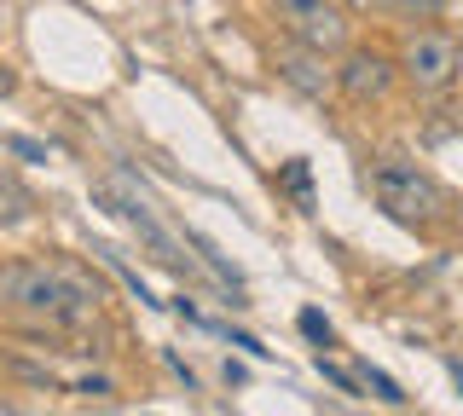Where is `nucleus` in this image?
<instances>
[{"label":"nucleus","instance_id":"nucleus-1","mask_svg":"<svg viewBox=\"0 0 463 416\" xmlns=\"http://www.w3.org/2000/svg\"><path fill=\"white\" fill-rule=\"evenodd\" d=\"M0 307L47 336H64V329L99 319V290L58 261H6L0 266Z\"/></svg>","mask_w":463,"mask_h":416},{"label":"nucleus","instance_id":"nucleus-2","mask_svg":"<svg viewBox=\"0 0 463 416\" xmlns=\"http://www.w3.org/2000/svg\"><path fill=\"white\" fill-rule=\"evenodd\" d=\"M365 185H371L376 208H383L388 220L411 226V232H429V226H440V220H446V191H440V180L423 174L417 162L383 156V162H371Z\"/></svg>","mask_w":463,"mask_h":416},{"label":"nucleus","instance_id":"nucleus-3","mask_svg":"<svg viewBox=\"0 0 463 416\" xmlns=\"http://www.w3.org/2000/svg\"><path fill=\"white\" fill-rule=\"evenodd\" d=\"M93 203L105 208L110 220H122L128 232H134V237H139V243H145V249H151V254H156V261H163L168 272H192V254L180 249V237H174L168 226H163V214L151 208V197H145V191H139V185L128 180V174L99 180V185H93Z\"/></svg>","mask_w":463,"mask_h":416},{"label":"nucleus","instance_id":"nucleus-4","mask_svg":"<svg viewBox=\"0 0 463 416\" xmlns=\"http://www.w3.org/2000/svg\"><path fill=\"white\" fill-rule=\"evenodd\" d=\"M284 35L296 47H313V52H336L347 47V6L342 0H272Z\"/></svg>","mask_w":463,"mask_h":416},{"label":"nucleus","instance_id":"nucleus-5","mask_svg":"<svg viewBox=\"0 0 463 416\" xmlns=\"http://www.w3.org/2000/svg\"><path fill=\"white\" fill-rule=\"evenodd\" d=\"M400 76L411 81L417 93L452 88V76H458V41L446 35V30H411V35H405V47H400Z\"/></svg>","mask_w":463,"mask_h":416},{"label":"nucleus","instance_id":"nucleus-6","mask_svg":"<svg viewBox=\"0 0 463 416\" xmlns=\"http://www.w3.org/2000/svg\"><path fill=\"white\" fill-rule=\"evenodd\" d=\"M394 69L400 64L388 59V52L354 47L336 69V88H342V98H354V105H376V98H388V88H394Z\"/></svg>","mask_w":463,"mask_h":416},{"label":"nucleus","instance_id":"nucleus-7","mask_svg":"<svg viewBox=\"0 0 463 416\" xmlns=\"http://www.w3.org/2000/svg\"><path fill=\"white\" fill-rule=\"evenodd\" d=\"M279 76H284L296 93H307V98H325L330 88H336V69L325 64V52L296 47V41H289V47L279 52Z\"/></svg>","mask_w":463,"mask_h":416},{"label":"nucleus","instance_id":"nucleus-8","mask_svg":"<svg viewBox=\"0 0 463 416\" xmlns=\"http://www.w3.org/2000/svg\"><path fill=\"white\" fill-rule=\"evenodd\" d=\"M29 214V191H24V180L18 174H0V232L6 226H18Z\"/></svg>","mask_w":463,"mask_h":416},{"label":"nucleus","instance_id":"nucleus-9","mask_svg":"<svg viewBox=\"0 0 463 416\" xmlns=\"http://www.w3.org/2000/svg\"><path fill=\"white\" fill-rule=\"evenodd\" d=\"M359 382H365L376 399H388V405H400V399H405V387L388 376V370H376V365H359Z\"/></svg>","mask_w":463,"mask_h":416},{"label":"nucleus","instance_id":"nucleus-10","mask_svg":"<svg viewBox=\"0 0 463 416\" xmlns=\"http://www.w3.org/2000/svg\"><path fill=\"white\" fill-rule=\"evenodd\" d=\"M284 185L301 197V203L313 197V174H307V162H301V156H296V162H284Z\"/></svg>","mask_w":463,"mask_h":416},{"label":"nucleus","instance_id":"nucleus-11","mask_svg":"<svg viewBox=\"0 0 463 416\" xmlns=\"http://www.w3.org/2000/svg\"><path fill=\"white\" fill-rule=\"evenodd\" d=\"M318 376H325V382H336V387H342V393H354V399H359V387H365V382H359V376H354V370H342V365H330V358H318Z\"/></svg>","mask_w":463,"mask_h":416},{"label":"nucleus","instance_id":"nucleus-12","mask_svg":"<svg viewBox=\"0 0 463 416\" xmlns=\"http://www.w3.org/2000/svg\"><path fill=\"white\" fill-rule=\"evenodd\" d=\"M388 6H394L400 18H440L446 0H388Z\"/></svg>","mask_w":463,"mask_h":416},{"label":"nucleus","instance_id":"nucleus-13","mask_svg":"<svg viewBox=\"0 0 463 416\" xmlns=\"http://www.w3.org/2000/svg\"><path fill=\"white\" fill-rule=\"evenodd\" d=\"M6 151H12V156H29V162H47V145H35V139H18V134L6 139Z\"/></svg>","mask_w":463,"mask_h":416},{"label":"nucleus","instance_id":"nucleus-14","mask_svg":"<svg viewBox=\"0 0 463 416\" xmlns=\"http://www.w3.org/2000/svg\"><path fill=\"white\" fill-rule=\"evenodd\" d=\"M301 336H313V341H330V324H325V312H301Z\"/></svg>","mask_w":463,"mask_h":416},{"label":"nucleus","instance_id":"nucleus-15","mask_svg":"<svg viewBox=\"0 0 463 416\" xmlns=\"http://www.w3.org/2000/svg\"><path fill=\"white\" fill-rule=\"evenodd\" d=\"M452 376H458V387H463V365H452Z\"/></svg>","mask_w":463,"mask_h":416},{"label":"nucleus","instance_id":"nucleus-16","mask_svg":"<svg viewBox=\"0 0 463 416\" xmlns=\"http://www.w3.org/2000/svg\"><path fill=\"white\" fill-rule=\"evenodd\" d=\"M342 6H371V0H342Z\"/></svg>","mask_w":463,"mask_h":416}]
</instances>
